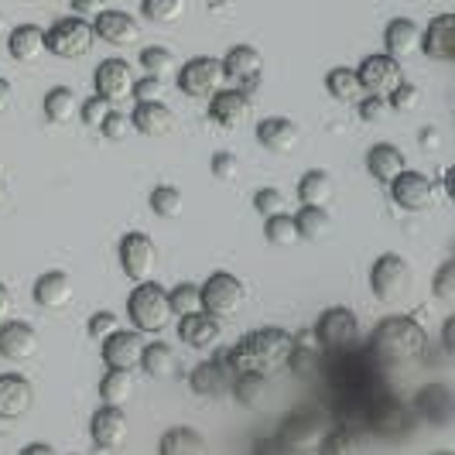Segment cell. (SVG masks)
Listing matches in <instances>:
<instances>
[{"label": "cell", "instance_id": "6da1fadb", "mask_svg": "<svg viewBox=\"0 0 455 455\" xmlns=\"http://www.w3.org/2000/svg\"><path fill=\"white\" fill-rule=\"evenodd\" d=\"M229 373H253V377H267L277 373L281 366L291 363V332L284 329H253L236 342L223 356Z\"/></svg>", "mask_w": 455, "mask_h": 455}, {"label": "cell", "instance_id": "7a4b0ae2", "mask_svg": "<svg viewBox=\"0 0 455 455\" xmlns=\"http://www.w3.org/2000/svg\"><path fill=\"white\" fill-rule=\"evenodd\" d=\"M425 346H428V336H425V329L411 319V315H387V319L373 329L370 356L387 366H397L418 360L425 353Z\"/></svg>", "mask_w": 455, "mask_h": 455}, {"label": "cell", "instance_id": "3957f363", "mask_svg": "<svg viewBox=\"0 0 455 455\" xmlns=\"http://www.w3.org/2000/svg\"><path fill=\"white\" fill-rule=\"evenodd\" d=\"M127 312H131V322H134L137 332L158 336L172 322L168 291L161 284H151V281H137V288L131 291V301H127Z\"/></svg>", "mask_w": 455, "mask_h": 455}, {"label": "cell", "instance_id": "277c9868", "mask_svg": "<svg viewBox=\"0 0 455 455\" xmlns=\"http://www.w3.org/2000/svg\"><path fill=\"white\" fill-rule=\"evenodd\" d=\"M411 284H414V271L401 253H380L370 267V291L377 301L384 305H397L411 295Z\"/></svg>", "mask_w": 455, "mask_h": 455}, {"label": "cell", "instance_id": "5b68a950", "mask_svg": "<svg viewBox=\"0 0 455 455\" xmlns=\"http://www.w3.org/2000/svg\"><path fill=\"white\" fill-rule=\"evenodd\" d=\"M315 339H319V349L325 353H349L356 342H360V319L346 308V305H332V308H325L315 322Z\"/></svg>", "mask_w": 455, "mask_h": 455}, {"label": "cell", "instance_id": "8992f818", "mask_svg": "<svg viewBox=\"0 0 455 455\" xmlns=\"http://www.w3.org/2000/svg\"><path fill=\"white\" fill-rule=\"evenodd\" d=\"M92 42H96L92 24L79 14L62 18L45 31V52L59 55V59H83V55H90Z\"/></svg>", "mask_w": 455, "mask_h": 455}, {"label": "cell", "instance_id": "52a82bcc", "mask_svg": "<svg viewBox=\"0 0 455 455\" xmlns=\"http://www.w3.org/2000/svg\"><path fill=\"white\" fill-rule=\"evenodd\" d=\"M199 295H203V312L216 319H229L243 305V281L229 271H216L199 284Z\"/></svg>", "mask_w": 455, "mask_h": 455}, {"label": "cell", "instance_id": "ba28073f", "mask_svg": "<svg viewBox=\"0 0 455 455\" xmlns=\"http://www.w3.org/2000/svg\"><path fill=\"white\" fill-rule=\"evenodd\" d=\"M390 196H394V203L401 205V209H408V212H425V209H432L435 199H438V185H435L432 175H425V172H397L394 179H390Z\"/></svg>", "mask_w": 455, "mask_h": 455}, {"label": "cell", "instance_id": "9c48e42d", "mask_svg": "<svg viewBox=\"0 0 455 455\" xmlns=\"http://www.w3.org/2000/svg\"><path fill=\"white\" fill-rule=\"evenodd\" d=\"M223 62V79H229V86L240 92H257L260 90V79H264V59L260 52L251 45H233L220 59Z\"/></svg>", "mask_w": 455, "mask_h": 455}, {"label": "cell", "instance_id": "30bf717a", "mask_svg": "<svg viewBox=\"0 0 455 455\" xmlns=\"http://www.w3.org/2000/svg\"><path fill=\"white\" fill-rule=\"evenodd\" d=\"M120 267L131 281H151L158 271V247L144 233H127L120 240Z\"/></svg>", "mask_w": 455, "mask_h": 455}, {"label": "cell", "instance_id": "8fae6325", "mask_svg": "<svg viewBox=\"0 0 455 455\" xmlns=\"http://www.w3.org/2000/svg\"><path fill=\"white\" fill-rule=\"evenodd\" d=\"M223 86V62L212 55H196L179 68V90L185 96H212Z\"/></svg>", "mask_w": 455, "mask_h": 455}, {"label": "cell", "instance_id": "7c38bea8", "mask_svg": "<svg viewBox=\"0 0 455 455\" xmlns=\"http://www.w3.org/2000/svg\"><path fill=\"white\" fill-rule=\"evenodd\" d=\"M356 79L363 92H373V96H387L401 79H404V68L397 59H390L387 52L384 55H366L360 68H356Z\"/></svg>", "mask_w": 455, "mask_h": 455}, {"label": "cell", "instance_id": "4fadbf2b", "mask_svg": "<svg viewBox=\"0 0 455 455\" xmlns=\"http://www.w3.org/2000/svg\"><path fill=\"white\" fill-rule=\"evenodd\" d=\"M92 86H96V96L110 100V103H120L131 96V86H134V72L124 59H103L96 72H92Z\"/></svg>", "mask_w": 455, "mask_h": 455}, {"label": "cell", "instance_id": "5bb4252c", "mask_svg": "<svg viewBox=\"0 0 455 455\" xmlns=\"http://www.w3.org/2000/svg\"><path fill=\"white\" fill-rule=\"evenodd\" d=\"M140 353H144V332H124L116 329L103 339V363L110 370H137L140 366Z\"/></svg>", "mask_w": 455, "mask_h": 455}, {"label": "cell", "instance_id": "9a60e30c", "mask_svg": "<svg viewBox=\"0 0 455 455\" xmlns=\"http://www.w3.org/2000/svg\"><path fill=\"white\" fill-rule=\"evenodd\" d=\"M92 35H96L100 42H107V45L127 48V45H137V38H140V24H137V18H131V14L110 11V7H107V11L96 14Z\"/></svg>", "mask_w": 455, "mask_h": 455}, {"label": "cell", "instance_id": "2e32d148", "mask_svg": "<svg viewBox=\"0 0 455 455\" xmlns=\"http://www.w3.org/2000/svg\"><path fill=\"white\" fill-rule=\"evenodd\" d=\"M179 339L188 346V349H212L216 342L223 339V319L209 315V312H188V315H179Z\"/></svg>", "mask_w": 455, "mask_h": 455}, {"label": "cell", "instance_id": "e0dca14e", "mask_svg": "<svg viewBox=\"0 0 455 455\" xmlns=\"http://www.w3.org/2000/svg\"><path fill=\"white\" fill-rule=\"evenodd\" d=\"M90 435L92 442H96V449L116 452L127 442V414L116 408V404H103V408L92 414Z\"/></svg>", "mask_w": 455, "mask_h": 455}, {"label": "cell", "instance_id": "ac0fdd59", "mask_svg": "<svg viewBox=\"0 0 455 455\" xmlns=\"http://www.w3.org/2000/svg\"><path fill=\"white\" fill-rule=\"evenodd\" d=\"M251 116V96L240 90H216L209 96V120H216L223 131L243 127V120Z\"/></svg>", "mask_w": 455, "mask_h": 455}, {"label": "cell", "instance_id": "d6986e66", "mask_svg": "<svg viewBox=\"0 0 455 455\" xmlns=\"http://www.w3.org/2000/svg\"><path fill=\"white\" fill-rule=\"evenodd\" d=\"M38 353V332L28 322H0V356L11 363H24Z\"/></svg>", "mask_w": 455, "mask_h": 455}, {"label": "cell", "instance_id": "ffe728a7", "mask_svg": "<svg viewBox=\"0 0 455 455\" xmlns=\"http://www.w3.org/2000/svg\"><path fill=\"white\" fill-rule=\"evenodd\" d=\"M35 404V390L18 373H0V421H18Z\"/></svg>", "mask_w": 455, "mask_h": 455}, {"label": "cell", "instance_id": "44dd1931", "mask_svg": "<svg viewBox=\"0 0 455 455\" xmlns=\"http://www.w3.org/2000/svg\"><path fill=\"white\" fill-rule=\"evenodd\" d=\"M257 140L267 151H274V155H291L301 144V131H298L295 120H288V116H264L257 124Z\"/></svg>", "mask_w": 455, "mask_h": 455}, {"label": "cell", "instance_id": "7402d4cb", "mask_svg": "<svg viewBox=\"0 0 455 455\" xmlns=\"http://www.w3.org/2000/svg\"><path fill=\"white\" fill-rule=\"evenodd\" d=\"M421 48L428 52V59L435 62H452L455 59V14H438L428 21V28L421 31Z\"/></svg>", "mask_w": 455, "mask_h": 455}, {"label": "cell", "instance_id": "603a6c76", "mask_svg": "<svg viewBox=\"0 0 455 455\" xmlns=\"http://www.w3.org/2000/svg\"><path fill=\"white\" fill-rule=\"evenodd\" d=\"M131 127L144 137H164L175 127V114L161 100H140L131 114Z\"/></svg>", "mask_w": 455, "mask_h": 455}, {"label": "cell", "instance_id": "cb8c5ba5", "mask_svg": "<svg viewBox=\"0 0 455 455\" xmlns=\"http://www.w3.org/2000/svg\"><path fill=\"white\" fill-rule=\"evenodd\" d=\"M384 48H387L390 59L404 62V59H411L421 48V28L411 21V18H394L384 28Z\"/></svg>", "mask_w": 455, "mask_h": 455}, {"label": "cell", "instance_id": "d4e9b609", "mask_svg": "<svg viewBox=\"0 0 455 455\" xmlns=\"http://www.w3.org/2000/svg\"><path fill=\"white\" fill-rule=\"evenodd\" d=\"M7 52L14 62H38L45 55V28L38 24H18L7 35Z\"/></svg>", "mask_w": 455, "mask_h": 455}, {"label": "cell", "instance_id": "484cf974", "mask_svg": "<svg viewBox=\"0 0 455 455\" xmlns=\"http://www.w3.org/2000/svg\"><path fill=\"white\" fill-rule=\"evenodd\" d=\"M35 301L55 312V308H66L72 301V277L66 271H45L35 281Z\"/></svg>", "mask_w": 455, "mask_h": 455}, {"label": "cell", "instance_id": "4316f807", "mask_svg": "<svg viewBox=\"0 0 455 455\" xmlns=\"http://www.w3.org/2000/svg\"><path fill=\"white\" fill-rule=\"evenodd\" d=\"M408 168V161L401 155V148H394L387 140H380V144H373L370 151H366V172L377 179V182H390L397 172H404Z\"/></svg>", "mask_w": 455, "mask_h": 455}, {"label": "cell", "instance_id": "83f0119b", "mask_svg": "<svg viewBox=\"0 0 455 455\" xmlns=\"http://www.w3.org/2000/svg\"><path fill=\"white\" fill-rule=\"evenodd\" d=\"M227 377H229V370H227V363H223V356H220V360H205V363H199L192 370L188 387H192V394H199V397H216L220 390L227 387Z\"/></svg>", "mask_w": 455, "mask_h": 455}, {"label": "cell", "instance_id": "f1b7e54d", "mask_svg": "<svg viewBox=\"0 0 455 455\" xmlns=\"http://www.w3.org/2000/svg\"><path fill=\"white\" fill-rule=\"evenodd\" d=\"M332 196H336V182H332L329 172L312 168V172L301 175V182H298V199L305 205H329Z\"/></svg>", "mask_w": 455, "mask_h": 455}, {"label": "cell", "instance_id": "f546056e", "mask_svg": "<svg viewBox=\"0 0 455 455\" xmlns=\"http://www.w3.org/2000/svg\"><path fill=\"white\" fill-rule=\"evenodd\" d=\"M161 455H199L205 452V438L196 428H172L161 435L158 442Z\"/></svg>", "mask_w": 455, "mask_h": 455}, {"label": "cell", "instance_id": "4dcf8cb0", "mask_svg": "<svg viewBox=\"0 0 455 455\" xmlns=\"http://www.w3.org/2000/svg\"><path fill=\"white\" fill-rule=\"evenodd\" d=\"M325 92L332 96V100H339V103H356L360 96H363V86H360V79H356V68H332L329 76H325Z\"/></svg>", "mask_w": 455, "mask_h": 455}, {"label": "cell", "instance_id": "1f68e13d", "mask_svg": "<svg viewBox=\"0 0 455 455\" xmlns=\"http://www.w3.org/2000/svg\"><path fill=\"white\" fill-rule=\"evenodd\" d=\"M295 227L301 240H322V236H329L332 220H329L325 205H301V212L295 216Z\"/></svg>", "mask_w": 455, "mask_h": 455}, {"label": "cell", "instance_id": "d6a6232c", "mask_svg": "<svg viewBox=\"0 0 455 455\" xmlns=\"http://www.w3.org/2000/svg\"><path fill=\"white\" fill-rule=\"evenodd\" d=\"M79 114V100H76V92L68 90V86H55V90H48L45 96V116L52 124H72Z\"/></svg>", "mask_w": 455, "mask_h": 455}, {"label": "cell", "instance_id": "836d02e7", "mask_svg": "<svg viewBox=\"0 0 455 455\" xmlns=\"http://www.w3.org/2000/svg\"><path fill=\"white\" fill-rule=\"evenodd\" d=\"M131 394H134V377L127 373V370H110L103 380H100V401L103 404H127L131 401Z\"/></svg>", "mask_w": 455, "mask_h": 455}, {"label": "cell", "instance_id": "e575fe53", "mask_svg": "<svg viewBox=\"0 0 455 455\" xmlns=\"http://www.w3.org/2000/svg\"><path fill=\"white\" fill-rule=\"evenodd\" d=\"M140 366H144V373L148 377H168L172 373V366H175V353H172V346H164V342H144V353H140Z\"/></svg>", "mask_w": 455, "mask_h": 455}, {"label": "cell", "instance_id": "d590c367", "mask_svg": "<svg viewBox=\"0 0 455 455\" xmlns=\"http://www.w3.org/2000/svg\"><path fill=\"white\" fill-rule=\"evenodd\" d=\"M418 411L428 414L438 425L449 421V414H452V394H449V387H425L418 394Z\"/></svg>", "mask_w": 455, "mask_h": 455}, {"label": "cell", "instance_id": "8d00e7d4", "mask_svg": "<svg viewBox=\"0 0 455 455\" xmlns=\"http://www.w3.org/2000/svg\"><path fill=\"white\" fill-rule=\"evenodd\" d=\"M264 236H267V243L271 247H291L298 243L301 236H298V227H295V216H288V212H274L264 220Z\"/></svg>", "mask_w": 455, "mask_h": 455}, {"label": "cell", "instance_id": "74e56055", "mask_svg": "<svg viewBox=\"0 0 455 455\" xmlns=\"http://www.w3.org/2000/svg\"><path fill=\"white\" fill-rule=\"evenodd\" d=\"M168 305H172V315H188V312H199L203 308V295H199V284L182 281L168 291Z\"/></svg>", "mask_w": 455, "mask_h": 455}, {"label": "cell", "instance_id": "f35d334b", "mask_svg": "<svg viewBox=\"0 0 455 455\" xmlns=\"http://www.w3.org/2000/svg\"><path fill=\"white\" fill-rule=\"evenodd\" d=\"M151 209H155V216L161 220H175V216H182V192L175 188V185H158L155 192H151Z\"/></svg>", "mask_w": 455, "mask_h": 455}, {"label": "cell", "instance_id": "ab89813d", "mask_svg": "<svg viewBox=\"0 0 455 455\" xmlns=\"http://www.w3.org/2000/svg\"><path fill=\"white\" fill-rule=\"evenodd\" d=\"M144 18L155 24H175L185 14V0H144Z\"/></svg>", "mask_w": 455, "mask_h": 455}, {"label": "cell", "instance_id": "60d3db41", "mask_svg": "<svg viewBox=\"0 0 455 455\" xmlns=\"http://www.w3.org/2000/svg\"><path fill=\"white\" fill-rule=\"evenodd\" d=\"M356 114L363 124H384L390 114V103L387 96H373V92H363L360 100H356Z\"/></svg>", "mask_w": 455, "mask_h": 455}, {"label": "cell", "instance_id": "b9f144b4", "mask_svg": "<svg viewBox=\"0 0 455 455\" xmlns=\"http://www.w3.org/2000/svg\"><path fill=\"white\" fill-rule=\"evenodd\" d=\"M387 103H390V110L411 114V110H418V103H421V90H418V86H411L408 79H401V83L387 92Z\"/></svg>", "mask_w": 455, "mask_h": 455}, {"label": "cell", "instance_id": "7bdbcfd3", "mask_svg": "<svg viewBox=\"0 0 455 455\" xmlns=\"http://www.w3.org/2000/svg\"><path fill=\"white\" fill-rule=\"evenodd\" d=\"M140 66L148 68L151 76H164L168 68L175 66V55H172L164 45H151V48H144V52H140Z\"/></svg>", "mask_w": 455, "mask_h": 455}, {"label": "cell", "instance_id": "ee69618b", "mask_svg": "<svg viewBox=\"0 0 455 455\" xmlns=\"http://www.w3.org/2000/svg\"><path fill=\"white\" fill-rule=\"evenodd\" d=\"M110 110H114V103H110V100H103V96H90V100L79 107V120H83L86 127H92V131H100V124L107 120Z\"/></svg>", "mask_w": 455, "mask_h": 455}, {"label": "cell", "instance_id": "f6af8a7d", "mask_svg": "<svg viewBox=\"0 0 455 455\" xmlns=\"http://www.w3.org/2000/svg\"><path fill=\"white\" fill-rule=\"evenodd\" d=\"M253 209L267 220V216H274V212H288V199H284L281 188H260V192L253 196Z\"/></svg>", "mask_w": 455, "mask_h": 455}, {"label": "cell", "instance_id": "bcb514c9", "mask_svg": "<svg viewBox=\"0 0 455 455\" xmlns=\"http://www.w3.org/2000/svg\"><path fill=\"white\" fill-rule=\"evenodd\" d=\"M435 298L442 305H452L455 301V260H445L438 274H435Z\"/></svg>", "mask_w": 455, "mask_h": 455}, {"label": "cell", "instance_id": "7dc6e473", "mask_svg": "<svg viewBox=\"0 0 455 455\" xmlns=\"http://www.w3.org/2000/svg\"><path fill=\"white\" fill-rule=\"evenodd\" d=\"M120 329V319H116V312H92L90 322H86V332H90V339L103 342L110 332Z\"/></svg>", "mask_w": 455, "mask_h": 455}, {"label": "cell", "instance_id": "c3c4849f", "mask_svg": "<svg viewBox=\"0 0 455 455\" xmlns=\"http://www.w3.org/2000/svg\"><path fill=\"white\" fill-rule=\"evenodd\" d=\"M127 131H134V127H131V116L116 114V110H110V114H107V120L100 124V134L110 137V140H124V137H127Z\"/></svg>", "mask_w": 455, "mask_h": 455}, {"label": "cell", "instance_id": "681fc988", "mask_svg": "<svg viewBox=\"0 0 455 455\" xmlns=\"http://www.w3.org/2000/svg\"><path fill=\"white\" fill-rule=\"evenodd\" d=\"M236 172H240V161H236V155H229V151H220V155H212V175H216L220 182H229V179H236Z\"/></svg>", "mask_w": 455, "mask_h": 455}, {"label": "cell", "instance_id": "f907efd6", "mask_svg": "<svg viewBox=\"0 0 455 455\" xmlns=\"http://www.w3.org/2000/svg\"><path fill=\"white\" fill-rule=\"evenodd\" d=\"M131 96H134L137 103L140 100H161V76H144V79H134V86H131Z\"/></svg>", "mask_w": 455, "mask_h": 455}, {"label": "cell", "instance_id": "816d5d0a", "mask_svg": "<svg viewBox=\"0 0 455 455\" xmlns=\"http://www.w3.org/2000/svg\"><path fill=\"white\" fill-rule=\"evenodd\" d=\"M349 449H353V435L346 432V428L322 438V452L325 455H339V452H349Z\"/></svg>", "mask_w": 455, "mask_h": 455}, {"label": "cell", "instance_id": "f5cc1de1", "mask_svg": "<svg viewBox=\"0 0 455 455\" xmlns=\"http://www.w3.org/2000/svg\"><path fill=\"white\" fill-rule=\"evenodd\" d=\"M72 11L79 18H96L100 11H107V0H72Z\"/></svg>", "mask_w": 455, "mask_h": 455}, {"label": "cell", "instance_id": "db71d44e", "mask_svg": "<svg viewBox=\"0 0 455 455\" xmlns=\"http://www.w3.org/2000/svg\"><path fill=\"white\" fill-rule=\"evenodd\" d=\"M11 100H14V86L0 76V114H7V110H11Z\"/></svg>", "mask_w": 455, "mask_h": 455}, {"label": "cell", "instance_id": "11a10c76", "mask_svg": "<svg viewBox=\"0 0 455 455\" xmlns=\"http://www.w3.org/2000/svg\"><path fill=\"white\" fill-rule=\"evenodd\" d=\"M442 346H445V353H455V319L445 322V329H442Z\"/></svg>", "mask_w": 455, "mask_h": 455}, {"label": "cell", "instance_id": "9f6ffc18", "mask_svg": "<svg viewBox=\"0 0 455 455\" xmlns=\"http://www.w3.org/2000/svg\"><path fill=\"white\" fill-rule=\"evenodd\" d=\"M442 188H445L449 199H455V168H445V172H442Z\"/></svg>", "mask_w": 455, "mask_h": 455}, {"label": "cell", "instance_id": "6f0895ef", "mask_svg": "<svg viewBox=\"0 0 455 455\" xmlns=\"http://www.w3.org/2000/svg\"><path fill=\"white\" fill-rule=\"evenodd\" d=\"M21 452H24V455H52L55 449H52L48 442H31V445H24Z\"/></svg>", "mask_w": 455, "mask_h": 455}, {"label": "cell", "instance_id": "680465c9", "mask_svg": "<svg viewBox=\"0 0 455 455\" xmlns=\"http://www.w3.org/2000/svg\"><path fill=\"white\" fill-rule=\"evenodd\" d=\"M438 140H442L438 131H421V144H425V151H435V148H438Z\"/></svg>", "mask_w": 455, "mask_h": 455}, {"label": "cell", "instance_id": "91938a15", "mask_svg": "<svg viewBox=\"0 0 455 455\" xmlns=\"http://www.w3.org/2000/svg\"><path fill=\"white\" fill-rule=\"evenodd\" d=\"M7 312H11V291L0 284V322L7 319Z\"/></svg>", "mask_w": 455, "mask_h": 455}, {"label": "cell", "instance_id": "94428289", "mask_svg": "<svg viewBox=\"0 0 455 455\" xmlns=\"http://www.w3.org/2000/svg\"><path fill=\"white\" fill-rule=\"evenodd\" d=\"M7 31V18H4V11H0V35Z\"/></svg>", "mask_w": 455, "mask_h": 455}, {"label": "cell", "instance_id": "6125c7cd", "mask_svg": "<svg viewBox=\"0 0 455 455\" xmlns=\"http://www.w3.org/2000/svg\"><path fill=\"white\" fill-rule=\"evenodd\" d=\"M4 196H7V188H4V179H0V203H4Z\"/></svg>", "mask_w": 455, "mask_h": 455}]
</instances>
